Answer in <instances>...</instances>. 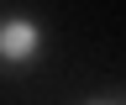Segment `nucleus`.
<instances>
[{
  "mask_svg": "<svg viewBox=\"0 0 126 105\" xmlns=\"http://www.w3.org/2000/svg\"><path fill=\"white\" fill-rule=\"evenodd\" d=\"M37 42H42L37 21H26V16L0 21V58H5V63H26V58L37 53Z\"/></svg>",
  "mask_w": 126,
  "mask_h": 105,
  "instance_id": "nucleus-1",
  "label": "nucleus"
}]
</instances>
